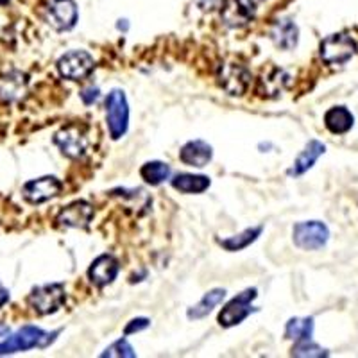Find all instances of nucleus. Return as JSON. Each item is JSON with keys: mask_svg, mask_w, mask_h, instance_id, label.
Returning <instances> with one entry per match:
<instances>
[{"mask_svg": "<svg viewBox=\"0 0 358 358\" xmlns=\"http://www.w3.org/2000/svg\"><path fill=\"white\" fill-rule=\"evenodd\" d=\"M101 357H118V358H134L136 353H134L133 346H131L129 342L126 338H120V341L113 342L110 348H108Z\"/></svg>", "mask_w": 358, "mask_h": 358, "instance_id": "bb28decb", "label": "nucleus"}, {"mask_svg": "<svg viewBox=\"0 0 358 358\" xmlns=\"http://www.w3.org/2000/svg\"><path fill=\"white\" fill-rule=\"evenodd\" d=\"M171 183L183 194H203L210 188V178L199 174H178L172 178Z\"/></svg>", "mask_w": 358, "mask_h": 358, "instance_id": "aec40b11", "label": "nucleus"}, {"mask_svg": "<svg viewBox=\"0 0 358 358\" xmlns=\"http://www.w3.org/2000/svg\"><path fill=\"white\" fill-rule=\"evenodd\" d=\"M126 22H127V20H118L117 27L120 29V31H122V29H124V31H127V24H126Z\"/></svg>", "mask_w": 358, "mask_h": 358, "instance_id": "2f4dec72", "label": "nucleus"}, {"mask_svg": "<svg viewBox=\"0 0 358 358\" xmlns=\"http://www.w3.org/2000/svg\"><path fill=\"white\" fill-rule=\"evenodd\" d=\"M292 357H328V351L322 350L317 344H313L308 338V341H301L294 344Z\"/></svg>", "mask_w": 358, "mask_h": 358, "instance_id": "a878e982", "label": "nucleus"}, {"mask_svg": "<svg viewBox=\"0 0 358 358\" xmlns=\"http://www.w3.org/2000/svg\"><path fill=\"white\" fill-rule=\"evenodd\" d=\"M313 319L312 317H294L285 326V338L294 342H301L312 338Z\"/></svg>", "mask_w": 358, "mask_h": 358, "instance_id": "4be33fe9", "label": "nucleus"}, {"mask_svg": "<svg viewBox=\"0 0 358 358\" xmlns=\"http://www.w3.org/2000/svg\"><path fill=\"white\" fill-rule=\"evenodd\" d=\"M257 289H248L236 297H233L228 305L224 306L219 313V324L224 328H231V326L241 324L249 313L252 312V301L257 299Z\"/></svg>", "mask_w": 358, "mask_h": 358, "instance_id": "1a4fd4ad", "label": "nucleus"}, {"mask_svg": "<svg viewBox=\"0 0 358 358\" xmlns=\"http://www.w3.org/2000/svg\"><path fill=\"white\" fill-rule=\"evenodd\" d=\"M59 335V331H43L36 326H24L17 334L9 335L6 341L0 342V355H11L18 351L34 350V348H47L52 344L54 338Z\"/></svg>", "mask_w": 358, "mask_h": 358, "instance_id": "f257e3e1", "label": "nucleus"}, {"mask_svg": "<svg viewBox=\"0 0 358 358\" xmlns=\"http://www.w3.org/2000/svg\"><path fill=\"white\" fill-rule=\"evenodd\" d=\"M106 122L111 138H122L129 127V106L122 90H111L106 97Z\"/></svg>", "mask_w": 358, "mask_h": 358, "instance_id": "f03ea898", "label": "nucleus"}, {"mask_svg": "<svg viewBox=\"0 0 358 358\" xmlns=\"http://www.w3.org/2000/svg\"><path fill=\"white\" fill-rule=\"evenodd\" d=\"M355 117L346 106H335L326 111L324 126L334 134H346L353 127Z\"/></svg>", "mask_w": 358, "mask_h": 358, "instance_id": "a211bd4d", "label": "nucleus"}, {"mask_svg": "<svg viewBox=\"0 0 358 358\" xmlns=\"http://www.w3.org/2000/svg\"><path fill=\"white\" fill-rule=\"evenodd\" d=\"M95 62L86 50H70L57 59V70L69 81H81L94 70Z\"/></svg>", "mask_w": 358, "mask_h": 358, "instance_id": "0eeeda50", "label": "nucleus"}, {"mask_svg": "<svg viewBox=\"0 0 358 358\" xmlns=\"http://www.w3.org/2000/svg\"><path fill=\"white\" fill-rule=\"evenodd\" d=\"M118 271H120V265L117 258L111 255H101L90 265L88 278L95 287H106L113 283L115 278L118 276Z\"/></svg>", "mask_w": 358, "mask_h": 358, "instance_id": "4468645a", "label": "nucleus"}, {"mask_svg": "<svg viewBox=\"0 0 358 358\" xmlns=\"http://www.w3.org/2000/svg\"><path fill=\"white\" fill-rule=\"evenodd\" d=\"M9 301V290L0 283V308Z\"/></svg>", "mask_w": 358, "mask_h": 358, "instance_id": "7c9ffc66", "label": "nucleus"}, {"mask_svg": "<svg viewBox=\"0 0 358 358\" xmlns=\"http://www.w3.org/2000/svg\"><path fill=\"white\" fill-rule=\"evenodd\" d=\"M319 54H321V59L326 65H346L357 54V43H355L353 38L344 33L330 34L321 41Z\"/></svg>", "mask_w": 358, "mask_h": 358, "instance_id": "7ed1b4c3", "label": "nucleus"}, {"mask_svg": "<svg viewBox=\"0 0 358 358\" xmlns=\"http://www.w3.org/2000/svg\"><path fill=\"white\" fill-rule=\"evenodd\" d=\"M260 235H262V226H257V228L245 229V231H242L241 235L229 236V238H226V241H220V245H222L224 249H228V251H241V249H245L248 245H251Z\"/></svg>", "mask_w": 358, "mask_h": 358, "instance_id": "b1692460", "label": "nucleus"}, {"mask_svg": "<svg viewBox=\"0 0 358 358\" xmlns=\"http://www.w3.org/2000/svg\"><path fill=\"white\" fill-rule=\"evenodd\" d=\"M63 183L54 176H43V178L31 179L22 188V196L27 203L41 204L50 201L62 192Z\"/></svg>", "mask_w": 358, "mask_h": 358, "instance_id": "f8f14e48", "label": "nucleus"}, {"mask_svg": "<svg viewBox=\"0 0 358 358\" xmlns=\"http://www.w3.org/2000/svg\"><path fill=\"white\" fill-rule=\"evenodd\" d=\"M287 83H289V73L285 70H278L274 69L273 72L264 76L260 79V86H265V94L264 95H271V97H276L280 94L281 90L285 88Z\"/></svg>", "mask_w": 358, "mask_h": 358, "instance_id": "393cba45", "label": "nucleus"}, {"mask_svg": "<svg viewBox=\"0 0 358 358\" xmlns=\"http://www.w3.org/2000/svg\"><path fill=\"white\" fill-rule=\"evenodd\" d=\"M25 90H27V79H25L24 73L13 72L0 79V97H2V101H17L25 94Z\"/></svg>", "mask_w": 358, "mask_h": 358, "instance_id": "6ab92c4d", "label": "nucleus"}, {"mask_svg": "<svg viewBox=\"0 0 358 358\" xmlns=\"http://www.w3.org/2000/svg\"><path fill=\"white\" fill-rule=\"evenodd\" d=\"M194 2H196L201 11H213V9L220 8V4H222V0H194Z\"/></svg>", "mask_w": 358, "mask_h": 358, "instance_id": "c756f323", "label": "nucleus"}, {"mask_svg": "<svg viewBox=\"0 0 358 358\" xmlns=\"http://www.w3.org/2000/svg\"><path fill=\"white\" fill-rule=\"evenodd\" d=\"M219 85L228 95H244L251 83V73L244 65L224 63L219 69Z\"/></svg>", "mask_w": 358, "mask_h": 358, "instance_id": "9b49d317", "label": "nucleus"}, {"mask_svg": "<svg viewBox=\"0 0 358 358\" xmlns=\"http://www.w3.org/2000/svg\"><path fill=\"white\" fill-rule=\"evenodd\" d=\"M212 145H208L203 140H192V142L185 143L179 151V159L188 167H206L208 163L212 162Z\"/></svg>", "mask_w": 358, "mask_h": 358, "instance_id": "2eb2a0df", "label": "nucleus"}, {"mask_svg": "<svg viewBox=\"0 0 358 358\" xmlns=\"http://www.w3.org/2000/svg\"><path fill=\"white\" fill-rule=\"evenodd\" d=\"M54 143L59 147V151L66 156V158L78 159L86 155L90 145L88 134L81 126H66L63 129L57 131L54 134Z\"/></svg>", "mask_w": 358, "mask_h": 358, "instance_id": "6e6552de", "label": "nucleus"}, {"mask_svg": "<svg viewBox=\"0 0 358 358\" xmlns=\"http://www.w3.org/2000/svg\"><path fill=\"white\" fill-rule=\"evenodd\" d=\"M29 306L38 313V315H49L57 312L66 301L65 287L62 283H49V285L34 287L27 297Z\"/></svg>", "mask_w": 358, "mask_h": 358, "instance_id": "20e7f679", "label": "nucleus"}, {"mask_svg": "<svg viewBox=\"0 0 358 358\" xmlns=\"http://www.w3.org/2000/svg\"><path fill=\"white\" fill-rule=\"evenodd\" d=\"M326 151V145L322 142H319V140H310L308 143H306V147L303 149L301 152H299V156L296 158V162H294V167L290 169L289 174L290 176H303L306 171H310V169L313 167V163L317 162L319 156L324 155Z\"/></svg>", "mask_w": 358, "mask_h": 358, "instance_id": "f3484780", "label": "nucleus"}, {"mask_svg": "<svg viewBox=\"0 0 358 358\" xmlns=\"http://www.w3.org/2000/svg\"><path fill=\"white\" fill-rule=\"evenodd\" d=\"M149 324H151V321H149V319H145V317L133 319V321H129V324L126 326V330H124V335H131V334H136V331L145 330V328Z\"/></svg>", "mask_w": 358, "mask_h": 358, "instance_id": "cd10ccee", "label": "nucleus"}, {"mask_svg": "<svg viewBox=\"0 0 358 358\" xmlns=\"http://www.w3.org/2000/svg\"><path fill=\"white\" fill-rule=\"evenodd\" d=\"M140 176L145 183L162 185L163 181H167L171 178V167L163 162H147L142 169H140Z\"/></svg>", "mask_w": 358, "mask_h": 358, "instance_id": "5701e85b", "label": "nucleus"}, {"mask_svg": "<svg viewBox=\"0 0 358 358\" xmlns=\"http://www.w3.org/2000/svg\"><path fill=\"white\" fill-rule=\"evenodd\" d=\"M78 4L73 0H49L45 8V20L54 31L63 33L78 24Z\"/></svg>", "mask_w": 358, "mask_h": 358, "instance_id": "423d86ee", "label": "nucleus"}, {"mask_svg": "<svg viewBox=\"0 0 358 358\" xmlns=\"http://www.w3.org/2000/svg\"><path fill=\"white\" fill-rule=\"evenodd\" d=\"M8 2H9V0H0V6H6Z\"/></svg>", "mask_w": 358, "mask_h": 358, "instance_id": "473e14b6", "label": "nucleus"}, {"mask_svg": "<svg viewBox=\"0 0 358 358\" xmlns=\"http://www.w3.org/2000/svg\"><path fill=\"white\" fill-rule=\"evenodd\" d=\"M224 297H226V290L224 289H213L210 290V292H206L203 296V299H201L196 306H192V308L188 310V319L197 321V319L206 317L208 313L213 312V308H215L217 305H220V303L224 301Z\"/></svg>", "mask_w": 358, "mask_h": 358, "instance_id": "412c9836", "label": "nucleus"}, {"mask_svg": "<svg viewBox=\"0 0 358 358\" xmlns=\"http://www.w3.org/2000/svg\"><path fill=\"white\" fill-rule=\"evenodd\" d=\"M257 17L255 0H222L220 4V18L228 27H244L251 24Z\"/></svg>", "mask_w": 358, "mask_h": 358, "instance_id": "9d476101", "label": "nucleus"}, {"mask_svg": "<svg viewBox=\"0 0 358 358\" xmlns=\"http://www.w3.org/2000/svg\"><path fill=\"white\" fill-rule=\"evenodd\" d=\"M99 97H101V92H99V88H94V86H90V88H85L81 92V101L85 102L86 106H90V104H94V102H97Z\"/></svg>", "mask_w": 358, "mask_h": 358, "instance_id": "c85d7f7f", "label": "nucleus"}, {"mask_svg": "<svg viewBox=\"0 0 358 358\" xmlns=\"http://www.w3.org/2000/svg\"><path fill=\"white\" fill-rule=\"evenodd\" d=\"M294 244L305 251H317L324 248L330 238V229L321 220H308L294 226Z\"/></svg>", "mask_w": 358, "mask_h": 358, "instance_id": "39448f33", "label": "nucleus"}, {"mask_svg": "<svg viewBox=\"0 0 358 358\" xmlns=\"http://www.w3.org/2000/svg\"><path fill=\"white\" fill-rule=\"evenodd\" d=\"M271 40L280 49L292 50L296 49L297 41H299V29L290 18H281V20L274 22L273 29H271Z\"/></svg>", "mask_w": 358, "mask_h": 358, "instance_id": "dca6fc26", "label": "nucleus"}, {"mask_svg": "<svg viewBox=\"0 0 358 358\" xmlns=\"http://www.w3.org/2000/svg\"><path fill=\"white\" fill-rule=\"evenodd\" d=\"M94 219V206L88 201H73L57 213L56 224L59 228L83 229Z\"/></svg>", "mask_w": 358, "mask_h": 358, "instance_id": "ddd939ff", "label": "nucleus"}]
</instances>
